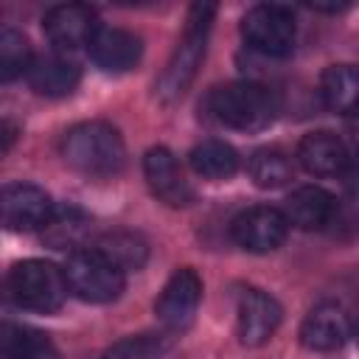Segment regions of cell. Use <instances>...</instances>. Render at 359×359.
I'll return each instance as SVG.
<instances>
[{
    "instance_id": "cell-1",
    "label": "cell",
    "mask_w": 359,
    "mask_h": 359,
    "mask_svg": "<svg viewBox=\"0 0 359 359\" xmlns=\"http://www.w3.org/2000/svg\"><path fill=\"white\" fill-rule=\"evenodd\" d=\"M67 280L65 269H59L50 261L28 258L14 264L3 283H0V300L11 309L36 311V314H53L67 300Z\"/></svg>"
},
{
    "instance_id": "cell-2",
    "label": "cell",
    "mask_w": 359,
    "mask_h": 359,
    "mask_svg": "<svg viewBox=\"0 0 359 359\" xmlns=\"http://www.w3.org/2000/svg\"><path fill=\"white\" fill-rule=\"evenodd\" d=\"M62 157L70 168L87 177H115L126 163V146L115 126L104 121H84L65 132Z\"/></svg>"
},
{
    "instance_id": "cell-3",
    "label": "cell",
    "mask_w": 359,
    "mask_h": 359,
    "mask_svg": "<svg viewBox=\"0 0 359 359\" xmlns=\"http://www.w3.org/2000/svg\"><path fill=\"white\" fill-rule=\"evenodd\" d=\"M213 14H216L213 3H194L191 6L182 39L177 42L163 76L157 79V98L160 101H165V104L180 101L185 95V90L191 87V81L196 79V70L205 59V45H208Z\"/></svg>"
},
{
    "instance_id": "cell-4",
    "label": "cell",
    "mask_w": 359,
    "mask_h": 359,
    "mask_svg": "<svg viewBox=\"0 0 359 359\" xmlns=\"http://www.w3.org/2000/svg\"><path fill=\"white\" fill-rule=\"evenodd\" d=\"M208 109L210 115L238 132H258L272 123L278 104L275 95L255 81H233L224 87H216L208 95Z\"/></svg>"
},
{
    "instance_id": "cell-5",
    "label": "cell",
    "mask_w": 359,
    "mask_h": 359,
    "mask_svg": "<svg viewBox=\"0 0 359 359\" xmlns=\"http://www.w3.org/2000/svg\"><path fill=\"white\" fill-rule=\"evenodd\" d=\"M67 289L87 303H112L123 292V269L107 261L98 250H76L65 264Z\"/></svg>"
},
{
    "instance_id": "cell-6",
    "label": "cell",
    "mask_w": 359,
    "mask_h": 359,
    "mask_svg": "<svg viewBox=\"0 0 359 359\" xmlns=\"http://www.w3.org/2000/svg\"><path fill=\"white\" fill-rule=\"evenodd\" d=\"M294 14L278 3L252 6L241 20L244 42L264 56H289L294 48Z\"/></svg>"
},
{
    "instance_id": "cell-7",
    "label": "cell",
    "mask_w": 359,
    "mask_h": 359,
    "mask_svg": "<svg viewBox=\"0 0 359 359\" xmlns=\"http://www.w3.org/2000/svg\"><path fill=\"white\" fill-rule=\"evenodd\" d=\"M53 202L45 188L31 182H11L0 188V224L14 233H31L48 224Z\"/></svg>"
},
{
    "instance_id": "cell-8",
    "label": "cell",
    "mask_w": 359,
    "mask_h": 359,
    "mask_svg": "<svg viewBox=\"0 0 359 359\" xmlns=\"http://www.w3.org/2000/svg\"><path fill=\"white\" fill-rule=\"evenodd\" d=\"M286 233H289L286 216L269 205L247 208L230 224L233 241L247 252H272L286 241Z\"/></svg>"
},
{
    "instance_id": "cell-9",
    "label": "cell",
    "mask_w": 359,
    "mask_h": 359,
    "mask_svg": "<svg viewBox=\"0 0 359 359\" xmlns=\"http://www.w3.org/2000/svg\"><path fill=\"white\" fill-rule=\"evenodd\" d=\"M199 300H202V280L191 266H182L165 280V286L154 303L157 320L165 328L180 331V328L191 325V320L199 309Z\"/></svg>"
},
{
    "instance_id": "cell-10",
    "label": "cell",
    "mask_w": 359,
    "mask_h": 359,
    "mask_svg": "<svg viewBox=\"0 0 359 359\" xmlns=\"http://www.w3.org/2000/svg\"><path fill=\"white\" fill-rule=\"evenodd\" d=\"M236 311H238V339L247 348H258V345L269 342L272 334L278 331L280 314H283L272 294L252 289V286L238 292Z\"/></svg>"
},
{
    "instance_id": "cell-11",
    "label": "cell",
    "mask_w": 359,
    "mask_h": 359,
    "mask_svg": "<svg viewBox=\"0 0 359 359\" xmlns=\"http://www.w3.org/2000/svg\"><path fill=\"white\" fill-rule=\"evenodd\" d=\"M143 174L151 194L168 208H188L194 202V188L185 180L177 157L165 146H154L143 157Z\"/></svg>"
},
{
    "instance_id": "cell-12",
    "label": "cell",
    "mask_w": 359,
    "mask_h": 359,
    "mask_svg": "<svg viewBox=\"0 0 359 359\" xmlns=\"http://www.w3.org/2000/svg\"><path fill=\"white\" fill-rule=\"evenodd\" d=\"M42 28L59 50H76L81 45H90V39L101 28V22H98V14L90 6L62 3V6H53L45 14Z\"/></svg>"
},
{
    "instance_id": "cell-13",
    "label": "cell",
    "mask_w": 359,
    "mask_h": 359,
    "mask_svg": "<svg viewBox=\"0 0 359 359\" xmlns=\"http://www.w3.org/2000/svg\"><path fill=\"white\" fill-rule=\"evenodd\" d=\"M90 50V59L101 67V70H109V73H123V70H132L137 62H140V53H143V42L137 34L132 31H123V28H98L87 45Z\"/></svg>"
},
{
    "instance_id": "cell-14",
    "label": "cell",
    "mask_w": 359,
    "mask_h": 359,
    "mask_svg": "<svg viewBox=\"0 0 359 359\" xmlns=\"http://www.w3.org/2000/svg\"><path fill=\"white\" fill-rule=\"evenodd\" d=\"M351 337V320L342 306L337 303H320L314 306L303 325H300V342L309 351H337Z\"/></svg>"
},
{
    "instance_id": "cell-15",
    "label": "cell",
    "mask_w": 359,
    "mask_h": 359,
    "mask_svg": "<svg viewBox=\"0 0 359 359\" xmlns=\"http://www.w3.org/2000/svg\"><path fill=\"white\" fill-rule=\"evenodd\" d=\"M286 222L300 230H323L337 216V199L320 185H303L286 199Z\"/></svg>"
},
{
    "instance_id": "cell-16",
    "label": "cell",
    "mask_w": 359,
    "mask_h": 359,
    "mask_svg": "<svg viewBox=\"0 0 359 359\" xmlns=\"http://www.w3.org/2000/svg\"><path fill=\"white\" fill-rule=\"evenodd\" d=\"M300 165L314 177H337L348 165V149L334 132H311L297 146Z\"/></svg>"
},
{
    "instance_id": "cell-17",
    "label": "cell",
    "mask_w": 359,
    "mask_h": 359,
    "mask_svg": "<svg viewBox=\"0 0 359 359\" xmlns=\"http://www.w3.org/2000/svg\"><path fill=\"white\" fill-rule=\"evenodd\" d=\"M79 79H81V70L76 62L65 59V56H39L31 62L28 67V81H31V90L45 95V98H62V95H70L76 87H79Z\"/></svg>"
},
{
    "instance_id": "cell-18",
    "label": "cell",
    "mask_w": 359,
    "mask_h": 359,
    "mask_svg": "<svg viewBox=\"0 0 359 359\" xmlns=\"http://www.w3.org/2000/svg\"><path fill=\"white\" fill-rule=\"evenodd\" d=\"M0 356L6 359H59L56 348L48 342L45 334L14 325V323H0Z\"/></svg>"
},
{
    "instance_id": "cell-19",
    "label": "cell",
    "mask_w": 359,
    "mask_h": 359,
    "mask_svg": "<svg viewBox=\"0 0 359 359\" xmlns=\"http://www.w3.org/2000/svg\"><path fill=\"white\" fill-rule=\"evenodd\" d=\"M356 93H359V76H356L353 65H331L323 70L320 95L331 112H339V115L353 112Z\"/></svg>"
},
{
    "instance_id": "cell-20",
    "label": "cell",
    "mask_w": 359,
    "mask_h": 359,
    "mask_svg": "<svg viewBox=\"0 0 359 359\" xmlns=\"http://www.w3.org/2000/svg\"><path fill=\"white\" fill-rule=\"evenodd\" d=\"M191 168L205 180H227L238 171V151L224 140H202L191 149Z\"/></svg>"
},
{
    "instance_id": "cell-21",
    "label": "cell",
    "mask_w": 359,
    "mask_h": 359,
    "mask_svg": "<svg viewBox=\"0 0 359 359\" xmlns=\"http://www.w3.org/2000/svg\"><path fill=\"white\" fill-rule=\"evenodd\" d=\"M93 250H98L107 261H112L118 269H140L149 258V247L146 241L137 236V233H126V230H118V233H107L101 236Z\"/></svg>"
},
{
    "instance_id": "cell-22",
    "label": "cell",
    "mask_w": 359,
    "mask_h": 359,
    "mask_svg": "<svg viewBox=\"0 0 359 359\" xmlns=\"http://www.w3.org/2000/svg\"><path fill=\"white\" fill-rule=\"evenodd\" d=\"M250 177L258 188H283L292 177H294V168H292V160L278 151V149H258L252 157H250Z\"/></svg>"
},
{
    "instance_id": "cell-23",
    "label": "cell",
    "mask_w": 359,
    "mask_h": 359,
    "mask_svg": "<svg viewBox=\"0 0 359 359\" xmlns=\"http://www.w3.org/2000/svg\"><path fill=\"white\" fill-rule=\"evenodd\" d=\"M34 62L28 39L14 28H0V81H14Z\"/></svg>"
},
{
    "instance_id": "cell-24",
    "label": "cell",
    "mask_w": 359,
    "mask_h": 359,
    "mask_svg": "<svg viewBox=\"0 0 359 359\" xmlns=\"http://www.w3.org/2000/svg\"><path fill=\"white\" fill-rule=\"evenodd\" d=\"M171 348L168 334H132L109 345L98 359H160Z\"/></svg>"
},
{
    "instance_id": "cell-25",
    "label": "cell",
    "mask_w": 359,
    "mask_h": 359,
    "mask_svg": "<svg viewBox=\"0 0 359 359\" xmlns=\"http://www.w3.org/2000/svg\"><path fill=\"white\" fill-rule=\"evenodd\" d=\"M42 230H45V238L53 247H67V244H76L79 236L84 233V219L70 208L67 210H53V216L48 219V224Z\"/></svg>"
},
{
    "instance_id": "cell-26",
    "label": "cell",
    "mask_w": 359,
    "mask_h": 359,
    "mask_svg": "<svg viewBox=\"0 0 359 359\" xmlns=\"http://www.w3.org/2000/svg\"><path fill=\"white\" fill-rule=\"evenodd\" d=\"M17 137H20V126H17V121L0 115V163H3V157L14 149Z\"/></svg>"
}]
</instances>
